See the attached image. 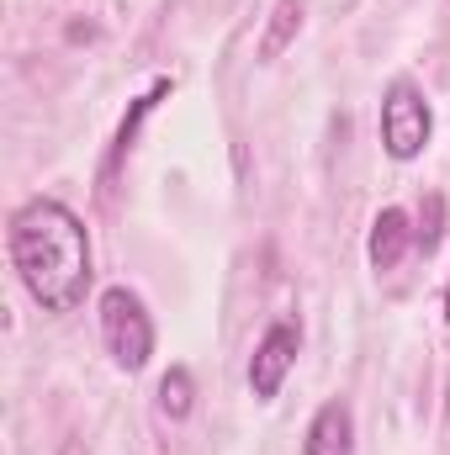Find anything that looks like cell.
Listing matches in <instances>:
<instances>
[{
  "label": "cell",
  "mask_w": 450,
  "mask_h": 455,
  "mask_svg": "<svg viewBox=\"0 0 450 455\" xmlns=\"http://www.w3.org/2000/svg\"><path fill=\"white\" fill-rule=\"evenodd\" d=\"M297 355H302V329H297L292 318H276V323L260 334L254 355H249V392H254V403H276V397H281V387H286Z\"/></svg>",
  "instance_id": "4"
},
{
  "label": "cell",
  "mask_w": 450,
  "mask_h": 455,
  "mask_svg": "<svg viewBox=\"0 0 450 455\" xmlns=\"http://www.w3.org/2000/svg\"><path fill=\"white\" fill-rule=\"evenodd\" d=\"M408 243H414L408 212H403V207H382L376 223H371V243H366L371 265H376V270H398V259L408 254Z\"/></svg>",
  "instance_id": "6"
},
{
  "label": "cell",
  "mask_w": 450,
  "mask_h": 455,
  "mask_svg": "<svg viewBox=\"0 0 450 455\" xmlns=\"http://www.w3.org/2000/svg\"><path fill=\"white\" fill-rule=\"evenodd\" d=\"M96 313H101V344H107L112 365L127 371V376L143 371L149 355H154V318H149L143 297L127 291V286H107L101 302H96Z\"/></svg>",
  "instance_id": "2"
},
{
  "label": "cell",
  "mask_w": 450,
  "mask_h": 455,
  "mask_svg": "<svg viewBox=\"0 0 450 455\" xmlns=\"http://www.w3.org/2000/svg\"><path fill=\"white\" fill-rule=\"evenodd\" d=\"M424 207H430V223L424 228H414V243H424V254L440 243V218H446V202L440 196H424Z\"/></svg>",
  "instance_id": "10"
},
{
  "label": "cell",
  "mask_w": 450,
  "mask_h": 455,
  "mask_svg": "<svg viewBox=\"0 0 450 455\" xmlns=\"http://www.w3.org/2000/svg\"><path fill=\"white\" fill-rule=\"evenodd\" d=\"M191 408H197V381H191L186 365H170L165 381H159V413L181 424V419H191Z\"/></svg>",
  "instance_id": "8"
},
{
  "label": "cell",
  "mask_w": 450,
  "mask_h": 455,
  "mask_svg": "<svg viewBox=\"0 0 450 455\" xmlns=\"http://www.w3.org/2000/svg\"><path fill=\"white\" fill-rule=\"evenodd\" d=\"M435 138V112L414 80H392L382 96V148L398 164H414Z\"/></svg>",
  "instance_id": "3"
},
{
  "label": "cell",
  "mask_w": 450,
  "mask_h": 455,
  "mask_svg": "<svg viewBox=\"0 0 450 455\" xmlns=\"http://www.w3.org/2000/svg\"><path fill=\"white\" fill-rule=\"evenodd\" d=\"M5 249H11V265H16L27 297L43 313L64 318V313H75L85 302L91 275H96L91 233L64 202H53V196L21 202L11 212V228H5Z\"/></svg>",
  "instance_id": "1"
},
{
  "label": "cell",
  "mask_w": 450,
  "mask_h": 455,
  "mask_svg": "<svg viewBox=\"0 0 450 455\" xmlns=\"http://www.w3.org/2000/svg\"><path fill=\"white\" fill-rule=\"evenodd\" d=\"M302 455H355V408L344 397H329L302 435Z\"/></svg>",
  "instance_id": "5"
},
{
  "label": "cell",
  "mask_w": 450,
  "mask_h": 455,
  "mask_svg": "<svg viewBox=\"0 0 450 455\" xmlns=\"http://www.w3.org/2000/svg\"><path fill=\"white\" fill-rule=\"evenodd\" d=\"M446 318H450V286H446Z\"/></svg>",
  "instance_id": "11"
},
{
  "label": "cell",
  "mask_w": 450,
  "mask_h": 455,
  "mask_svg": "<svg viewBox=\"0 0 450 455\" xmlns=\"http://www.w3.org/2000/svg\"><path fill=\"white\" fill-rule=\"evenodd\" d=\"M165 96H170V80H154V85H149V91H143V96L133 101V112L122 116V127H117V138H112V154H107V175H112L117 164L127 159V148H133V138H138V127H143V116L154 112V107H159Z\"/></svg>",
  "instance_id": "7"
},
{
  "label": "cell",
  "mask_w": 450,
  "mask_h": 455,
  "mask_svg": "<svg viewBox=\"0 0 450 455\" xmlns=\"http://www.w3.org/2000/svg\"><path fill=\"white\" fill-rule=\"evenodd\" d=\"M302 0H276V11H270V27H265V37H260V59H276L297 32H302Z\"/></svg>",
  "instance_id": "9"
}]
</instances>
